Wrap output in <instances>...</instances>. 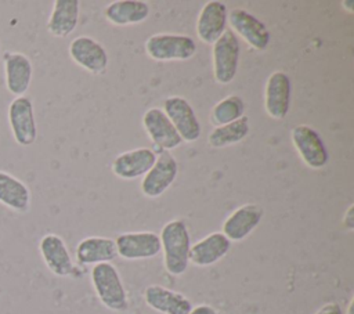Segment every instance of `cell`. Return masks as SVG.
<instances>
[{
  "mask_svg": "<svg viewBox=\"0 0 354 314\" xmlns=\"http://www.w3.org/2000/svg\"><path fill=\"white\" fill-rule=\"evenodd\" d=\"M163 264L169 274L181 275L189 264L191 237L185 221L176 219L166 223L159 234Z\"/></svg>",
  "mask_w": 354,
  "mask_h": 314,
  "instance_id": "6da1fadb",
  "label": "cell"
},
{
  "mask_svg": "<svg viewBox=\"0 0 354 314\" xmlns=\"http://www.w3.org/2000/svg\"><path fill=\"white\" fill-rule=\"evenodd\" d=\"M90 278L97 297L108 310L115 313H123L127 310V293L119 271L112 263H100L93 266Z\"/></svg>",
  "mask_w": 354,
  "mask_h": 314,
  "instance_id": "7a4b0ae2",
  "label": "cell"
},
{
  "mask_svg": "<svg viewBox=\"0 0 354 314\" xmlns=\"http://www.w3.org/2000/svg\"><path fill=\"white\" fill-rule=\"evenodd\" d=\"M145 51L155 61H185L194 57L196 43L185 35L158 33L145 40Z\"/></svg>",
  "mask_w": 354,
  "mask_h": 314,
  "instance_id": "3957f363",
  "label": "cell"
},
{
  "mask_svg": "<svg viewBox=\"0 0 354 314\" xmlns=\"http://www.w3.org/2000/svg\"><path fill=\"white\" fill-rule=\"evenodd\" d=\"M239 40L232 30H225L213 43V76L218 84H228L234 80L239 62Z\"/></svg>",
  "mask_w": 354,
  "mask_h": 314,
  "instance_id": "277c9868",
  "label": "cell"
},
{
  "mask_svg": "<svg viewBox=\"0 0 354 314\" xmlns=\"http://www.w3.org/2000/svg\"><path fill=\"white\" fill-rule=\"evenodd\" d=\"M10 130L17 144L21 147L32 145L37 138V126L32 100L26 95L15 97L7 109Z\"/></svg>",
  "mask_w": 354,
  "mask_h": 314,
  "instance_id": "5b68a950",
  "label": "cell"
},
{
  "mask_svg": "<svg viewBox=\"0 0 354 314\" xmlns=\"http://www.w3.org/2000/svg\"><path fill=\"white\" fill-rule=\"evenodd\" d=\"M177 173L178 165L176 158L169 151L160 149L153 166L141 180V192L148 198H158L163 195L176 180Z\"/></svg>",
  "mask_w": 354,
  "mask_h": 314,
  "instance_id": "8992f818",
  "label": "cell"
},
{
  "mask_svg": "<svg viewBox=\"0 0 354 314\" xmlns=\"http://www.w3.org/2000/svg\"><path fill=\"white\" fill-rule=\"evenodd\" d=\"M290 137L300 159L308 167L321 169L328 163L326 147L315 129L308 124H299L292 130Z\"/></svg>",
  "mask_w": 354,
  "mask_h": 314,
  "instance_id": "52a82bcc",
  "label": "cell"
},
{
  "mask_svg": "<svg viewBox=\"0 0 354 314\" xmlns=\"http://www.w3.org/2000/svg\"><path fill=\"white\" fill-rule=\"evenodd\" d=\"M118 256L124 260H144L159 255L160 238L152 231L123 232L115 239Z\"/></svg>",
  "mask_w": 354,
  "mask_h": 314,
  "instance_id": "ba28073f",
  "label": "cell"
},
{
  "mask_svg": "<svg viewBox=\"0 0 354 314\" xmlns=\"http://www.w3.org/2000/svg\"><path fill=\"white\" fill-rule=\"evenodd\" d=\"M163 112L174 126L180 138L187 142H194L201 136V123L191 104L178 95L169 97L163 101Z\"/></svg>",
  "mask_w": 354,
  "mask_h": 314,
  "instance_id": "9c48e42d",
  "label": "cell"
},
{
  "mask_svg": "<svg viewBox=\"0 0 354 314\" xmlns=\"http://www.w3.org/2000/svg\"><path fill=\"white\" fill-rule=\"evenodd\" d=\"M234 33H238L250 47L263 51L270 44V32L267 26L253 14L243 8H234L227 15Z\"/></svg>",
  "mask_w": 354,
  "mask_h": 314,
  "instance_id": "30bf717a",
  "label": "cell"
},
{
  "mask_svg": "<svg viewBox=\"0 0 354 314\" xmlns=\"http://www.w3.org/2000/svg\"><path fill=\"white\" fill-rule=\"evenodd\" d=\"M69 57L75 64L93 75H101L108 66L105 48L93 37L79 36L69 44Z\"/></svg>",
  "mask_w": 354,
  "mask_h": 314,
  "instance_id": "8fae6325",
  "label": "cell"
},
{
  "mask_svg": "<svg viewBox=\"0 0 354 314\" xmlns=\"http://www.w3.org/2000/svg\"><path fill=\"white\" fill-rule=\"evenodd\" d=\"M6 87L15 97L24 95L32 82L33 66L30 58L21 51H7L3 55Z\"/></svg>",
  "mask_w": 354,
  "mask_h": 314,
  "instance_id": "7c38bea8",
  "label": "cell"
},
{
  "mask_svg": "<svg viewBox=\"0 0 354 314\" xmlns=\"http://www.w3.org/2000/svg\"><path fill=\"white\" fill-rule=\"evenodd\" d=\"M290 91V79L285 72L277 71L268 76L264 91V108L270 118L281 120L288 115Z\"/></svg>",
  "mask_w": 354,
  "mask_h": 314,
  "instance_id": "4fadbf2b",
  "label": "cell"
},
{
  "mask_svg": "<svg viewBox=\"0 0 354 314\" xmlns=\"http://www.w3.org/2000/svg\"><path fill=\"white\" fill-rule=\"evenodd\" d=\"M142 126L152 142L163 151L177 148L183 140L160 108H149L142 115Z\"/></svg>",
  "mask_w": 354,
  "mask_h": 314,
  "instance_id": "5bb4252c",
  "label": "cell"
},
{
  "mask_svg": "<svg viewBox=\"0 0 354 314\" xmlns=\"http://www.w3.org/2000/svg\"><path fill=\"white\" fill-rule=\"evenodd\" d=\"M40 256L47 268L57 277L72 275L75 266L65 241L57 234H46L39 242Z\"/></svg>",
  "mask_w": 354,
  "mask_h": 314,
  "instance_id": "9a60e30c",
  "label": "cell"
},
{
  "mask_svg": "<svg viewBox=\"0 0 354 314\" xmlns=\"http://www.w3.org/2000/svg\"><path fill=\"white\" fill-rule=\"evenodd\" d=\"M156 154L151 148H136L118 155L112 165V173L123 180L144 177L153 166Z\"/></svg>",
  "mask_w": 354,
  "mask_h": 314,
  "instance_id": "2e32d148",
  "label": "cell"
},
{
  "mask_svg": "<svg viewBox=\"0 0 354 314\" xmlns=\"http://www.w3.org/2000/svg\"><path fill=\"white\" fill-rule=\"evenodd\" d=\"M142 296L147 306L160 314H188L194 307L187 296L162 285H148Z\"/></svg>",
  "mask_w": 354,
  "mask_h": 314,
  "instance_id": "e0dca14e",
  "label": "cell"
},
{
  "mask_svg": "<svg viewBox=\"0 0 354 314\" xmlns=\"http://www.w3.org/2000/svg\"><path fill=\"white\" fill-rule=\"evenodd\" d=\"M263 209L256 203H246L235 209L223 223V234L231 242L243 241L259 225Z\"/></svg>",
  "mask_w": 354,
  "mask_h": 314,
  "instance_id": "ac0fdd59",
  "label": "cell"
},
{
  "mask_svg": "<svg viewBox=\"0 0 354 314\" xmlns=\"http://www.w3.org/2000/svg\"><path fill=\"white\" fill-rule=\"evenodd\" d=\"M227 7L224 3L217 0L207 1L196 21V35L207 44H213L227 29Z\"/></svg>",
  "mask_w": 354,
  "mask_h": 314,
  "instance_id": "d6986e66",
  "label": "cell"
},
{
  "mask_svg": "<svg viewBox=\"0 0 354 314\" xmlns=\"http://www.w3.org/2000/svg\"><path fill=\"white\" fill-rule=\"evenodd\" d=\"M231 241L223 232H212L189 249V263L196 267H207L221 260L230 250Z\"/></svg>",
  "mask_w": 354,
  "mask_h": 314,
  "instance_id": "ffe728a7",
  "label": "cell"
},
{
  "mask_svg": "<svg viewBox=\"0 0 354 314\" xmlns=\"http://www.w3.org/2000/svg\"><path fill=\"white\" fill-rule=\"evenodd\" d=\"M116 256L115 239L106 237H87L76 246V260L83 266L111 263Z\"/></svg>",
  "mask_w": 354,
  "mask_h": 314,
  "instance_id": "44dd1931",
  "label": "cell"
},
{
  "mask_svg": "<svg viewBox=\"0 0 354 314\" xmlns=\"http://www.w3.org/2000/svg\"><path fill=\"white\" fill-rule=\"evenodd\" d=\"M79 7L77 0H55L47 21L48 33L54 37L69 36L77 26Z\"/></svg>",
  "mask_w": 354,
  "mask_h": 314,
  "instance_id": "7402d4cb",
  "label": "cell"
},
{
  "mask_svg": "<svg viewBox=\"0 0 354 314\" xmlns=\"http://www.w3.org/2000/svg\"><path fill=\"white\" fill-rule=\"evenodd\" d=\"M0 203L17 213H26L30 207L29 187L11 173L0 170Z\"/></svg>",
  "mask_w": 354,
  "mask_h": 314,
  "instance_id": "603a6c76",
  "label": "cell"
},
{
  "mask_svg": "<svg viewBox=\"0 0 354 314\" xmlns=\"http://www.w3.org/2000/svg\"><path fill=\"white\" fill-rule=\"evenodd\" d=\"M105 18L116 26H127L145 21L149 6L141 0H116L105 7Z\"/></svg>",
  "mask_w": 354,
  "mask_h": 314,
  "instance_id": "cb8c5ba5",
  "label": "cell"
},
{
  "mask_svg": "<svg viewBox=\"0 0 354 314\" xmlns=\"http://www.w3.org/2000/svg\"><path fill=\"white\" fill-rule=\"evenodd\" d=\"M249 133V119L242 116L228 124L214 127L209 136L207 142L213 148H224L241 142Z\"/></svg>",
  "mask_w": 354,
  "mask_h": 314,
  "instance_id": "d4e9b609",
  "label": "cell"
},
{
  "mask_svg": "<svg viewBox=\"0 0 354 314\" xmlns=\"http://www.w3.org/2000/svg\"><path fill=\"white\" fill-rule=\"evenodd\" d=\"M243 111H245L243 100L238 95H228L213 107L210 113V120L216 127L228 124L242 118Z\"/></svg>",
  "mask_w": 354,
  "mask_h": 314,
  "instance_id": "484cf974",
  "label": "cell"
},
{
  "mask_svg": "<svg viewBox=\"0 0 354 314\" xmlns=\"http://www.w3.org/2000/svg\"><path fill=\"white\" fill-rule=\"evenodd\" d=\"M315 314H343L342 306L336 302H328L324 306H321Z\"/></svg>",
  "mask_w": 354,
  "mask_h": 314,
  "instance_id": "4316f807",
  "label": "cell"
},
{
  "mask_svg": "<svg viewBox=\"0 0 354 314\" xmlns=\"http://www.w3.org/2000/svg\"><path fill=\"white\" fill-rule=\"evenodd\" d=\"M343 225L350 231L354 228V205H350L346 210L343 216Z\"/></svg>",
  "mask_w": 354,
  "mask_h": 314,
  "instance_id": "83f0119b",
  "label": "cell"
},
{
  "mask_svg": "<svg viewBox=\"0 0 354 314\" xmlns=\"http://www.w3.org/2000/svg\"><path fill=\"white\" fill-rule=\"evenodd\" d=\"M188 314H218L217 310L209 304H199L191 308Z\"/></svg>",
  "mask_w": 354,
  "mask_h": 314,
  "instance_id": "f1b7e54d",
  "label": "cell"
},
{
  "mask_svg": "<svg viewBox=\"0 0 354 314\" xmlns=\"http://www.w3.org/2000/svg\"><path fill=\"white\" fill-rule=\"evenodd\" d=\"M342 6H343V8H346L348 12H353L354 11V1L353 0H346V1H343L342 3Z\"/></svg>",
  "mask_w": 354,
  "mask_h": 314,
  "instance_id": "f546056e",
  "label": "cell"
},
{
  "mask_svg": "<svg viewBox=\"0 0 354 314\" xmlns=\"http://www.w3.org/2000/svg\"><path fill=\"white\" fill-rule=\"evenodd\" d=\"M353 304H354V300L351 299V302L348 304V308H347V314H353Z\"/></svg>",
  "mask_w": 354,
  "mask_h": 314,
  "instance_id": "4dcf8cb0",
  "label": "cell"
},
{
  "mask_svg": "<svg viewBox=\"0 0 354 314\" xmlns=\"http://www.w3.org/2000/svg\"><path fill=\"white\" fill-rule=\"evenodd\" d=\"M0 51H1V46H0Z\"/></svg>",
  "mask_w": 354,
  "mask_h": 314,
  "instance_id": "1f68e13d",
  "label": "cell"
}]
</instances>
